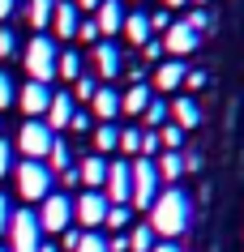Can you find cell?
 Wrapping results in <instances>:
<instances>
[{"instance_id": "ee69618b", "label": "cell", "mask_w": 244, "mask_h": 252, "mask_svg": "<svg viewBox=\"0 0 244 252\" xmlns=\"http://www.w3.org/2000/svg\"><path fill=\"white\" fill-rule=\"evenodd\" d=\"M9 218H13V205H9V197L0 192V235L9 231Z\"/></svg>"}, {"instance_id": "9c48e42d", "label": "cell", "mask_w": 244, "mask_h": 252, "mask_svg": "<svg viewBox=\"0 0 244 252\" xmlns=\"http://www.w3.org/2000/svg\"><path fill=\"white\" fill-rule=\"evenodd\" d=\"M107 205H129V192H133V167L124 158H116V162H107Z\"/></svg>"}, {"instance_id": "bcb514c9", "label": "cell", "mask_w": 244, "mask_h": 252, "mask_svg": "<svg viewBox=\"0 0 244 252\" xmlns=\"http://www.w3.org/2000/svg\"><path fill=\"white\" fill-rule=\"evenodd\" d=\"M13 13H17V0H0V26H4Z\"/></svg>"}, {"instance_id": "8d00e7d4", "label": "cell", "mask_w": 244, "mask_h": 252, "mask_svg": "<svg viewBox=\"0 0 244 252\" xmlns=\"http://www.w3.org/2000/svg\"><path fill=\"white\" fill-rule=\"evenodd\" d=\"M9 56H17V34L9 26H0V60H9Z\"/></svg>"}, {"instance_id": "4316f807", "label": "cell", "mask_w": 244, "mask_h": 252, "mask_svg": "<svg viewBox=\"0 0 244 252\" xmlns=\"http://www.w3.org/2000/svg\"><path fill=\"white\" fill-rule=\"evenodd\" d=\"M154 244H159V235L150 231V222H137L133 235H129V252H150Z\"/></svg>"}, {"instance_id": "816d5d0a", "label": "cell", "mask_w": 244, "mask_h": 252, "mask_svg": "<svg viewBox=\"0 0 244 252\" xmlns=\"http://www.w3.org/2000/svg\"><path fill=\"white\" fill-rule=\"evenodd\" d=\"M193 4H197V9H206V4H210V0H193Z\"/></svg>"}, {"instance_id": "7bdbcfd3", "label": "cell", "mask_w": 244, "mask_h": 252, "mask_svg": "<svg viewBox=\"0 0 244 252\" xmlns=\"http://www.w3.org/2000/svg\"><path fill=\"white\" fill-rule=\"evenodd\" d=\"M90 111H73V124H69V128H73V133H90Z\"/></svg>"}, {"instance_id": "7dc6e473", "label": "cell", "mask_w": 244, "mask_h": 252, "mask_svg": "<svg viewBox=\"0 0 244 252\" xmlns=\"http://www.w3.org/2000/svg\"><path fill=\"white\" fill-rule=\"evenodd\" d=\"M150 252H184V248H180L176 239H159V244H154V248H150Z\"/></svg>"}, {"instance_id": "c3c4849f", "label": "cell", "mask_w": 244, "mask_h": 252, "mask_svg": "<svg viewBox=\"0 0 244 252\" xmlns=\"http://www.w3.org/2000/svg\"><path fill=\"white\" fill-rule=\"evenodd\" d=\"M73 4H77V13H95L103 0H73Z\"/></svg>"}, {"instance_id": "83f0119b", "label": "cell", "mask_w": 244, "mask_h": 252, "mask_svg": "<svg viewBox=\"0 0 244 252\" xmlns=\"http://www.w3.org/2000/svg\"><path fill=\"white\" fill-rule=\"evenodd\" d=\"M56 77H69V81H77L81 77V56L69 47V52H60V60H56Z\"/></svg>"}, {"instance_id": "ab89813d", "label": "cell", "mask_w": 244, "mask_h": 252, "mask_svg": "<svg viewBox=\"0 0 244 252\" xmlns=\"http://www.w3.org/2000/svg\"><path fill=\"white\" fill-rule=\"evenodd\" d=\"M206 81H210V73H206V68H189V77H184V90H206Z\"/></svg>"}, {"instance_id": "74e56055", "label": "cell", "mask_w": 244, "mask_h": 252, "mask_svg": "<svg viewBox=\"0 0 244 252\" xmlns=\"http://www.w3.org/2000/svg\"><path fill=\"white\" fill-rule=\"evenodd\" d=\"M77 39H81V43H90V47H95V43L103 39V34H99V26H95V17H81V26H77Z\"/></svg>"}, {"instance_id": "f546056e", "label": "cell", "mask_w": 244, "mask_h": 252, "mask_svg": "<svg viewBox=\"0 0 244 252\" xmlns=\"http://www.w3.org/2000/svg\"><path fill=\"white\" fill-rule=\"evenodd\" d=\"M73 252H107V239L99 235V231H81L77 244H73Z\"/></svg>"}, {"instance_id": "1f68e13d", "label": "cell", "mask_w": 244, "mask_h": 252, "mask_svg": "<svg viewBox=\"0 0 244 252\" xmlns=\"http://www.w3.org/2000/svg\"><path fill=\"white\" fill-rule=\"evenodd\" d=\"M95 90H99V77H86V73H81L77 81H73V98H81V103H90V98H95Z\"/></svg>"}, {"instance_id": "5bb4252c", "label": "cell", "mask_w": 244, "mask_h": 252, "mask_svg": "<svg viewBox=\"0 0 244 252\" xmlns=\"http://www.w3.org/2000/svg\"><path fill=\"white\" fill-rule=\"evenodd\" d=\"M43 124H47L52 133H65L69 124H73V94L69 90H52V107H47Z\"/></svg>"}, {"instance_id": "db71d44e", "label": "cell", "mask_w": 244, "mask_h": 252, "mask_svg": "<svg viewBox=\"0 0 244 252\" xmlns=\"http://www.w3.org/2000/svg\"><path fill=\"white\" fill-rule=\"evenodd\" d=\"M137 4H141V0H137Z\"/></svg>"}, {"instance_id": "ffe728a7", "label": "cell", "mask_w": 244, "mask_h": 252, "mask_svg": "<svg viewBox=\"0 0 244 252\" xmlns=\"http://www.w3.org/2000/svg\"><path fill=\"white\" fill-rule=\"evenodd\" d=\"M124 39L133 43V47H146L150 39H154V30H150V13H141V9H137V13H124Z\"/></svg>"}, {"instance_id": "52a82bcc", "label": "cell", "mask_w": 244, "mask_h": 252, "mask_svg": "<svg viewBox=\"0 0 244 252\" xmlns=\"http://www.w3.org/2000/svg\"><path fill=\"white\" fill-rule=\"evenodd\" d=\"M69 222H73V197H65V192H47V197L39 201V226L43 231H60L65 235Z\"/></svg>"}, {"instance_id": "9a60e30c", "label": "cell", "mask_w": 244, "mask_h": 252, "mask_svg": "<svg viewBox=\"0 0 244 252\" xmlns=\"http://www.w3.org/2000/svg\"><path fill=\"white\" fill-rule=\"evenodd\" d=\"M77 26H81V13L73 0H56V13H52V34L56 39H77Z\"/></svg>"}, {"instance_id": "ba28073f", "label": "cell", "mask_w": 244, "mask_h": 252, "mask_svg": "<svg viewBox=\"0 0 244 252\" xmlns=\"http://www.w3.org/2000/svg\"><path fill=\"white\" fill-rule=\"evenodd\" d=\"M73 218H77L86 231H95V226H103V218H107V197L99 192V188H86L77 201H73Z\"/></svg>"}, {"instance_id": "cb8c5ba5", "label": "cell", "mask_w": 244, "mask_h": 252, "mask_svg": "<svg viewBox=\"0 0 244 252\" xmlns=\"http://www.w3.org/2000/svg\"><path fill=\"white\" fill-rule=\"evenodd\" d=\"M167 120H172V107H167V98H150V107L141 111V124H146L150 133H159Z\"/></svg>"}, {"instance_id": "f5cc1de1", "label": "cell", "mask_w": 244, "mask_h": 252, "mask_svg": "<svg viewBox=\"0 0 244 252\" xmlns=\"http://www.w3.org/2000/svg\"><path fill=\"white\" fill-rule=\"evenodd\" d=\"M39 252H56V248H52V244H43V248H39Z\"/></svg>"}, {"instance_id": "4dcf8cb0", "label": "cell", "mask_w": 244, "mask_h": 252, "mask_svg": "<svg viewBox=\"0 0 244 252\" xmlns=\"http://www.w3.org/2000/svg\"><path fill=\"white\" fill-rule=\"evenodd\" d=\"M159 141H163V150H184V128H176L172 120L159 128Z\"/></svg>"}, {"instance_id": "8992f818", "label": "cell", "mask_w": 244, "mask_h": 252, "mask_svg": "<svg viewBox=\"0 0 244 252\" xmlns=\"http://www.w3.org/2000/svg\"><path fill=\"white\" fill-rule=\"evenodd\" d=\"M56 137H60V133H52V128H47L43 120H26V124L17 128V150H22V158H35V162H43Z\"/></svg>"}, {"instance_id": "836d02e7", "label": "cell", "mask_w": 244, "mask_h": 252, "mask_svg": "<svg viewBox=\"0 0 244 252\" xmlns=\"http://www.w3.org/2000/svg\"><path fill=\"white\" fill-rule=\"evenodd\" d=\"M120 154H141V128H120Z\"/></svg>"}, {"instance_id": "7a4b0ae2", "label": "cell", "mask_w": 244, "mask_h": 252, "mask_svg": "<svg viewBox=\"0 0 244 252\" xmlns=\"http://www.w3.org/2000/svg\"><path fill=\"white\" fill-rule=\"evenodd\" d=\"M56 60H60V47H56V39H47V34H35V39L22 47V64H26L30 81L52 86V77H56Z\"/></svg>"}, {"instance_id": "f1b7e54d", "label": "cell", "mask_w": 244, "mask_h": 252, "mask_svg": "<svg viewBox=\"0 0 244 252\" xmlns=\"http://www.w3.org/2000/svg\"><path fill=\"white\" fill-rule=\"evenodd\" d=\"M103 222H107V231H116V235H120L124 226L133 222V214H129V205H107V218H103Z\"/></svg>"}, {"instance_id": "2e32d148", "label": "cell", "mask_w": 244, "mask_h": 252, "mask_svg": "<svg viewBox=\"0 0 244 252\" xmlns=\"http://www.w3.org/2000/svg\"><path fill=\"white\" fill-rule=\"evenodd\" d=\"M167 107H172V124L184 128V133H193V128L202 124V107H197V98H189V94H176Z\"/></svg>"}, {"instance_id": "60d3db41", "label": "cell", "mask_w": 244, "mask_h": 252, "mask_svg": "<svg viewBox=\"0 0 244 252\" xmlns=\"http://www.w3.org/2000/svg\"><path fill=\"white\" fill-rule=\"evenodd\" d=\"M141 56H146L150 64H163V39H150L146 47H141Z\"/></svg>"}, {"instance_id": "b9f144b4", "label": "cell", "mask_w": 244, "mask_h": 252, "mask_svg": "<svg viewBox=\"0 0 244 252\" xmlns=\"http://www.w3.org/2000/svg\"><path fill=\"white\" fill-rule=\"evenodd\" d=\"M167 26H172V13H167V9H154V13H150V30H163V34H167Z\"/></svg>"}, {"instance_id": "d6986e66", "label": "cell", "mask_w": 244, "mask_h": 252, "mask_svg": "<svg viewBox=\"0 0 244 252\" xmlns=\"http://www.w3.org/2000/svg\"><path fill=\"white\" fill-rule=\"evenodd\" d=\"M95 26H99V34H116V30L124 26V4L120 0H103V4H99L95 9Z\"/></svg>"}, {"instance_id": "f907efd6", "label": "cell", "mask_w": 244, "mask_h": 252, "mask_svg": "<svg viewBox=\"0 0 244 252\" xmlns=\"http://www.w3.org/2000/svg\"><path fill=\"white\" fill-rule=\"evenodd\" d=\"M163 4H167V9H180V4H189V0H163Z\"/></svg>"}, {"instance_id": "d6a6232c", "label": "cell", "mask_w": 244, "mask_h": 252, "mask_svg": "<svg viewBox=\"0 0 244 252\" xmlns=\"http://www.w3.org/2000/svg\"><path fill=\"white\" fill-rule=\"evenodd\" d=\"M159 154H163V141H159V133L141 128V154H137V158H159Z\"/></svg>"}, {"instance_id": "484cf974", "label": "cell", "mask_w": 244, "mask_h": 252, "mask_svg": "<svg viewBox=\"0 0 244 252\" xmlns=\"http://www.w3.org/2000/svg\"><path fill=\"white\" fill-rule=\"evenodd\" d=\"M116 150H120V128H116V124H99L95 128V154L107 158V154H116Z\"/></svg>"}, {"instance_id": "277c9868", "label": "cell", "mask_w": 244, "mask_h": 252, "mask_svg": "<svg viewBox=\"0 0 244 252\" xmlns=\"http://www.w3.org/2000/svg\"><path fill=\"white\" fill-rule=\"evenodd\" d=\"M9 252H39L43 248V226H39V214L35 210H13L9 218Z\"/></svg>"}, {"instance_id": "6da1fadb", "label": "cell", "mask_w": 244, "mask_h": 252, "mask_svg": "<svg viewBox=\"0 0 244 252\" xmlns=\"http://www.w3.org/2000/svg\"><path fill=\"white\" fill-rule=\"evenodd\" d=\"M189 218H193V201L184 188H163L154 205H150V231L163 239H176L189 231Z\"/></svg>"}, {"instance_id": "681fc988", "label": "cell", "mask_w": 244, "mask_h": 252, "mask_svg": "<svg viewBox=\"0 0 244 252\" xmlns=\"http://www.w3.org/2000/svg\"><path fill=\"white\" fill-rule=\"evenodd\" d=\"M77 235H81V231H73V226L65 231V252H73V244H77Z\"/></svg>"}, {"instance_id": "d590c367", "label": "cell", "mask_w": 244, "mask_h": 252, "mask_svg": "<svg viewBox=\"0 0 244 252\" xmlns=\"http://www.w3.org/2000/svg\"><path fill=\"white\" fill-rule=\"evenodd\" d=\"M184 22H189V26L197 30V34H202V30H210V26H214V13H210V9H193V13L184 17Z\"/></svg>"}, {"instance_id": "7402d4cb", "label": "cell", "mask_w": 244, "mask_h": 252, "mask_svg": "<svg viewBox=\"0 0 244 252\" xmlns=\"http://www.w3.org/2000/svg\"><path fill=\"white\" fill-rule=\"evenodd\" d=\"M150 98H154V90H150L146 81H141V86H129V90L120 94V116H137L141 120V111L150 107Z\"/></svg>"}, {"instance_id": "44dd1931", "label": "cell", "mask_w": 244, "mask_h": 252, "mask_svg": "<svg viewBox=\"0 0 244 252\" xmlns=\"http://www.w3.org/2000/svg\"><path fill=\"white\" fill-rule=\"evenodd\" d=\"M154 171H159L163 184H172V188H176V180L184 175V150H163L159 158H154Z\"/></svg>"}, {"instance_id": "ac0fdd59", "label": "cell", "mask_w": 244, "mask_h": 252, "mask_svg": "<svg viewBox=\"0 0 244 252\" xmlns=\"http://www.w3.org/2000/svg\"><path fill=\"white\" fill-rule=\"evenodd\" d=\"M90 116L103 120V124H111V120L120 116V94L111 90V86H99L95 98H90Z\"/></svg>"}, {"instance_id": "f35d334b", "label": "cell", "mask_w": 244, "mask_h": 252, "mask_svg": "<svg viewBox=\"0 0 244 252\" xmlns=\"http://www.w3.org/2000/svg\"><path fill=\"white\" fill-rule=\"evenodd\" d=\"M17 162H13V146H9V141H4V137H0V180H4V175L13 171Z\"/></svg>"}, {"instance_id": "603a6c76", "label": "cell", "mask_w": 244, "mask_h": 252, "mask_svg": "<svg viewBox=\"0 0 244 252\" xmlns=\"http://www.w3.org/2000/svg\"><path fill=\"white\" fill-rule=\"evenodd\" d=\"M43 162H47V171H52V175H65L69 167H73V150H69L65 137H56V141H52V150H47V158H43Z\"/></svg>"}, {"instance_id": "3957f363", "label": "cell", "mask_w": 244, "mask_h": 252, "mask_svg": "<svg viewBox=\"0 0 244 252\" xmlns=\"http://www.w3.org/2000/svg\"><path fill=\"white\" fill-rule=\"evenodd\" d=\"M13 184H17V192H22V201H43L47 192H56V175L47 171V162L22 158L13 167Z\"/></svg>"}, {"instance_id": "5b68a950", "label": "cell", "mask_w": 244, "mask_h": 252, "mask_svg": "<svg viewBox=\"0 0 244 252\" xmlns=\"http://www.w3.org/2000/svg\"><path fill=\"white\" fill-rule=\"evenodd\" d=\"M133 167V192H129V205H137V210H150L154 205V197L163 192V180H159V171H154V158H133L129 162Z\"/></svg>"}, {"instance_id": "d4e9b609", "label": "cell", "mask_w": 244, "mask_h": 252, "mask_svg": "<svg viewBox=\"0 0 244 252\" xmlns=\"http://www.w3.org/2000/svg\"><path fill=\"white\" fill-rule=\"evenodd\" d=\"M52 13H56V0H30V4H26V22L35 30H47V26H52Z\"/></svg>"}, {"instance_id": "e0dca14e", "label": "cell", "mask_w": 244, "mask_h": 252, "mask_svg": "<svg viewBox=\"0 0 244 252\" xmlns=\"http://www.w3.org/2000/svg\"><path fill=\"white\" fill-rule=\"evenodd\" d=\"M77 180H81V188H99L103 192V184H107V158L103 154H86L77 162Z\"/></svg>"}, {"instance_id": "4fadbf2b", "label": "cell", "mask_w": 244, "mask_h": 252, "mask_svg": "<svg viewBox=\"0 0 244 252\" xmlns=\"http://www.w3.org/2000/svg\"><path fill=\"white\" fill-rule=\"evenodd\" d=\"M184 77H189V64H184V60H163V64L154 68V86H150V90L176 94L180 86H184Z\"/></svg>"}, {"instance_id": "7c38bea8", "label": "cell", "mask_w": 244, "mask_h": 252, "mask_svg": "<svg viewBox=\"0 0 244 252\" xmlns=\"http://www.w3.org/2000/svg\"><path fill=\"white\" fill-rule=\"evenodd\" d=\"M90 60H95V73L103 77V86H111V77H120V68H124L120 47H116V43H107V39H99V43H95Z\"/></svg>"}, {"instance_id": "11a10c76", "label": "cell", "mask_w": 244, "mask_h": 252, "mask_svg": "<svg viewBox=\"0 0 244 252\" xmlns=\"http://www.w3.org/2000/svg\"><path fill=\"white\" fill-rule=\"evenodd\" d=\"M0 252H4V248H0Z\"/></svg>"}, {"instance_id": "8fae6325", "label": "cell", "mask_w": 244, "mask_h": 252, "mask_svg": "<svg viewBox=\"0 0 244 252\" xmlns=\"http://www.w3.org/2000/svg\"><path fill=\"white\" fill-rule=\"evenodd\" d=\"M17 107L26 111V120H43V116H47V107H52V86L26 81V86L17 90Z\"/></svg>"}, {"instance_id": "f6af8a7d", "label": "cell", "mask_w": 244, "mask_h": 252, "mask_svg": "<svg viewBox=\"0 0 244 252\" xmlns=\"http://www.w3.org/2000/svg\"><path fill=\"white\" fill-rule=\"evenodd\" d=\"M184 171H202V154L197 150H184Z\"/></svg>"}, {"instance_id": "e575fe53", "label": "cell", "mask_w": 244, "mask_h": 252, "mask_svg": "<svg viewBox=\"0 0 244 252\" xmlns=\"http://www.w3.org/2000/svg\"><path fill=\"white\" fill-rule=\"evenodd\" d=\"M13 103H17V86H13V77L0 68V111H4V107H13Z\"/></svg>"}, {"instance_id": "30bf717a", "label": "cell", "mask_w": 244, "mask_h": 252, "mask_svg": "<svg viewBox=\"0 0 244 252\" xmlns=\"http://www.w3.org/2000/svg\"><path fill=\"white\" fill-rule=\"evenodd\" d=\"M197 43H202V34H197L189 22H172L167 34H163V52H172V60H184V56L197 52Z\"/></svg>"}]
</instances>
